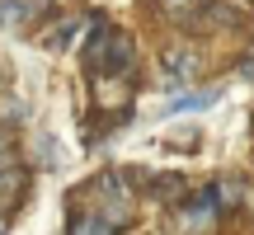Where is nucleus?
<instances>
[{"label":"nucleus","mask_w":254,"mask_h":235,"mask_svg":"<svg viewBox=\"0 0 254 235\" xmlns=\"http://www.w3.org/2000/svg\"><path fill=\"white\" fill-rule=\"evenodd\" d=\"M132 217H118V212H80L71 217V235H118Z\"/></svg>","instance_id":"4"},{"label":"nucleus","mask_w":254,"mask_h":235,"mask_svg":"<svg viewBox=\"0 0 254 235\" xmlns=\"http://www.w3.org/2000/svg\"><path fill=\"white\" fill-rule=\"evenodd\" d=\"M240 75H245V80H254V52L245 57V61H240Z\"/></svg>","instance_id":"11"},{"label":"nucleus","mask_w":254,"mask_h":235,"mask_svg":"<svg viewBox=\"0 0 254 235\" xmlns=\"http://www.w3.org/2000/svg\"><path fill=\"white\" fill-rule=\"evenodd\" d=\"M5 231H9V221H5V212H0V235H5Z\"/></svg>","instance_id":"12"},{"label":"nucleus","mask_w":254,"mask_h":235,"mask_svg":"<svg viewBox=\"0 0 254 235\" xmlns=\"http://www.w3.org/2000/svg\"><path fill=\"white\" fill-rule=\"evenodd\" d=\"M221 99V90H202V94H184V99L165 104V113H189V109H212Z\"/></svg>","instance_id":"8"},{"label":"nucleus","mask_w":254,"mask_h":235,"mask_svg":"<svg viewBox=\"0 0 254 235\" xmlns=\"http://www.w3.org/2000/svg\"><path fill=\"white\" fill-rule=\"evenodd\" d=\"M179 217H184L179 226L189 231V235H212V231H217V217H221V207H217V198H212V188L198 193V198H189V202L179 207Z\"/></svg>","instance_id":"2"},{"label":"nucleus","mask_w":254,"mask_h":235,"mask_svg":"<svg viewBox=\"0 0 254 235\" xmlns=\"http://www.w3.org/2000/svg\"><path fill=\"white\" fill-rule=\"evenodd\" d=\"M14 165V146H9V127H0V170Z\"/></svg>","instance_id":"10"},{"label":"nucleus","mask_w":254,"mask_h":235,"mask_svg":"<svg viewBox=\"0 0 254 235\" xmlns=\"http://www.w3.org/2000/svg\"><path fill=\"white\" fill-rule=\"evenodd\" d=\"M33 14H43L38 0H5V5H0V28H24Z\"/></svg>","instance_id":"6"},{"label":"nucleus","mask_w":254,"mask_h":235,"mask_svg":"<svg viewBox=\"0 0 254 235\" xmlns=\"http://www.w3.org/2000/svg\"><path fill=\"white\" fill-rule=\"evenodd\" d=\"M127 66H132V38L113 28V33H109V43H104L99 66H94V75H123Z\"/></svg>","instance_id":"3"},{"label":"nucleus","mask_w":254,"mask_h":235,"mask_svg":"<svg viewBox=\"0 0 254 235\" xmlns=\"http://www.w3.org/2000/svg\"><path fill=\"white\" fill-rule=\"evenodd\" d=\"M212 198H217L221 212H236L240 202H245V188H240V179H217L212 183Z\"/></svg>","instance_id":"7"},{"label":"nucleus","mask_w":254,"mask_h":235,"mask_svg":"<svg viewBox=\"0 0 254 235\" xmlns=\"http://www.w3.org/2000/svg\"><path fill=\"white\" fill-rule=\"evenodd\" d=\"M155 193H160V198H184V183H179V174H165V179L155 183Z\"/></svg>","instance_id":"9"},{"label":"nucleus","mask_w":254,"mask_h":235,"mask_svg":"<svg viewBox=\"0 0 254 235\" xmlns=\"http://www.w3.org/2000/svg\"><path fill=\"white\" fill-rule=\"evenodd\" d=\"M198 75V57L189 52V47H179V52H165V85H184Z\"/></svg>","instance_id":"5"},{"label":"nucleus","mask_w":254,"mask_h":235,"mask_svg":"<svg viewBox=\"0 0 254 235\" xmlns=\"http://www.w3.org/2000/svg\"><path fill=\"white\" fill-rule=\"evenodd\" d=\"M184 24H189L193 33H212V28H240V24H245V9L231 5V0H207V5L184 9Z\"/></svg>","instance_id":"1"}]
</instances>
